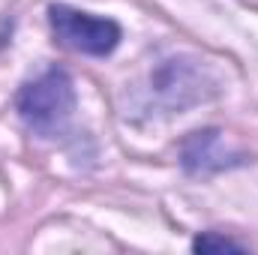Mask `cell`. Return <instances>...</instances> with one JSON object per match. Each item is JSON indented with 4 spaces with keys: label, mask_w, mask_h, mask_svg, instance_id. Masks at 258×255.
Listing matches in <instances>:
<instances>
[{
    "label": "cell",
    "mask_w": 258,
    "mask_h": 255,
    "mask_svg": "<svg viewBox=\"0 0 258 255\" xmlns=\"http://www.w3.org/2000/svg\"><path fill=\"white\" fill-rule=\"evenodd\" d=\"M18 114L24 120V126L39 138H60L72 111H75V87L72 78L63 69H48L45 75H39L36 81L24 84L18 93Z\"/></svg>",
    "instance_id": "1"
},
{
    "label": "cell",
    "mask_w": 258,
    "mask_h": 255,
    "mask_svg": "<svg viewBox=\"0 0 258 255\" xmlns=\"http://www.w3.org/2000/svg\"><path fill=\"white\" fill-rule=\"evenodd\" d=\"M150 93L165 111H183L189 105L207 102L219 93L213 75L207 66L192 57H171L153 69L150 75Z\"/></svg>",
    "instance_id": "2"
},
{
    "label": "cell",
    "mask_w": 258,
    "mask_h": 255,
    "mask_svg": "<svg viewBox=\"0 0 258 255\" xmlns=\"http://www.w3.org/2000/svg\"><path fill=\"white\" fill-rule=\"evenodd\" d=\"M48 21H51L54 36L66 48L90 54V57L111 54L123 39V30L114 18H99V15L72 9L66 3H51L48 6Z\"/></svg>",
    "instance_id": "3"
},
{
    "label": "cell",
    "mask_w": 258,
    "mask_h": 255,
    "mask_svg": "<svg viewBox=\"0 0 258 255\" xmlns=\"http://www.w3.org/2000/svg\"><path fill=\"white\" fill-rule=\"evenodd\" d=\"M180 162L189 174H210L219 168H231L240 162V156L228 153L222 147V138L216 129H204V132H192L183 147H180Z\"/></svg>",
    "instance_id": "4"
},
{
    "label": "cell",
    "mask_w": 258,
    "mask_h": 255,
    "mask_svg": "<svg viewBox=\"0 0 258 255\" xmlns=\"http://www.w3.org/2000/svg\"><path fill=\"white\" fill-rule=\"evenodd\" d=\"M192 249L195 252H222V249H246L243 243L231 240V237H222V234H198L192 240Z\"/></svg>",
    "instance_id": "5"
}]
</instances>
